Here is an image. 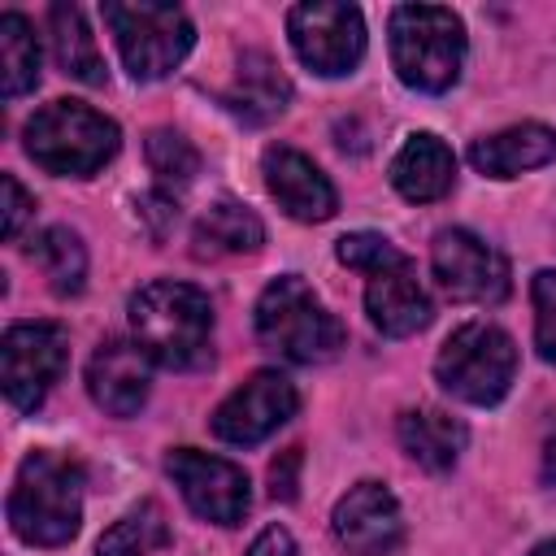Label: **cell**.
<instances>
[{
  "instance_id": "cell-11",
  "label": "cell",
  "mask_w": 556,
  "mask_h": 556,
  "mask_svg": "<svg viewBox=\"0 0 556 556\" xmlns=\"http://www.w3.org/2000/svg\"><path fill=\"white\" fill-rule=\"evenodd\" d=\"M430 269L456 304H500L508 295V261L473 230H439L430 243Z\"/></svg>"
},
{
  "instance_id": "cell-25",
  "label": "cell",
  "mask_w": 556,
  "mask_h": 556,
  "mask_svg": "<svg viewBox=\"0 0 556 556\" xmlns=\"http://www.w3.org/2000/svg\"><path fill=\"white\" fill-rule=\"evenodd\" d=\"M165 543V521L156 513V504H143L135 513H126L96 547V556H152Z\"/></svg>"
},
{
  "instance_id": "cell-14",
  "label": "cell",
  "mask_w": 556,
  "mask_h": 556,
  "mask_svg": "<svg viewBox=\"0 0 556 556\" xmlns=\"http://www.w3.org/2000/svg\"><path fill=\"white\" fill-rule=\"evenodd\" d=\"M152 387V356L135 339H104L87 361V395L113 417H135Z\"/></svg>"
},
{
  "instance_id": "cell-18",
  "label": "cell",
  "mask_w": 556,
  "mask_h": 556,
  "mask_svg": "<svg viewBox=\"0 0 556 556\" xmlns=\"http://www.w3.org/2000/svg\"><path fill=\"white\" fill-rule=\"evenodd\" d=\"M456 182V156L452 148L430 135V130H417L400 143V152L391 156V187L413 200V204H430V200H443Z\"/></svg>"
},
{
  "instance_id": "cell-23",
  "label": "cell",
  "mask_w": 556,
  "mask_h": 556,
  "mask_svg": "<svg viewBox=\"0 0 556 556\" xmlns=\"http://www.w3.org/2000/svg\"><path fill=\"white\" fill-rule=\"evenodd\" d=\"M39 83V35L22 13H0V91L26 96Z\"/></svg>"
},
{
  "instance_id": "cell-3",
  "label": "cell",
  "mask_w": 556,
  "mask_h": 556,
  "mask_svg": "<svg viewBox=\"0 0 556 556\" xmlns=\"http://www.w3.org/2000/svg\"><path fill=\"white\" fill-rule=\"evenodd\" d=\"M252 321L261 348L295 365H321L343 348L339 317L317 300V291L300 274H278L261 291Z\"/></svg>"
},
{
  "instance_id": "cell-33",
  "label": "cell",
  "mask_w": 556,
  "mask_h": 556,
  "mask_svg": "<svg viewBox=\"0 0 556 556\" xmlns=\"http://www.w3.org/2000/svg\"><path fill=\"white\" fill-rule=\"evenodd\" d=\"M530 556H556V539H543V543H534V552Z\"/></svg>"
},
{
  "instance_id": "cell-28",
  "label": "cell",
  "mask_w": 556,
  "mask_h": 556,
  "mask_svg": "<svg viewBox=\"0 0 556 556\" xmlns=\"http://www.w3.org/2000/svg\"><path fill=\"white\" fill-rule=\"evenodd\" d=\"M530 300H534V348L543 361L556 365V269H539L530 278Z\"/></svg>"
},
{
  "instance_id": "cell-26",
  "label": "cell",
  "mask_w": 556,
  "mask_h": 556,
  "mask_svg": "<svg viewBox=\"0 0 556 556\" xmlns=\"http://www.w3.org/2000/svg\"><path fill=\"white\" fill-rule=\"evenodd\" d=\"M148 165L161 178V187H187L200 174V152L178 130H152L148 135Z\"/></svg>"
},
{
  "instance_id": "cell-9",
  "label": "cell",
  "mask_w": 556,
  "mask_h": 556,
  "mask_svg": "<svg viewBox=\"0 0 556 556\" xmlns=\"http://www.w3.org/2000/svg\"><path fill=\"white\" fill-rule=\"evenodd\" d=\"M70 339L56 321H17L0 343V382L17 413H35L52 382L65 374Z\"/></svg>"
},
{
  "instance_id": "cell-30",
  "label": "cell",
  "mask_w": 556,
  "mask_h": 556,
  "mask_svg": "<svg viewBox=\"0 0 556 556\" xmlns=\"http://www.w3.org/2000/svg\"><path fill=\"white\" fill-rule=\"evenodd\" d=\"M300 460H304V452L300 447H287L274 465H269V491H274V500H295V486H300Z\"/></svg>"
},
{
  "instance_id": "cell-27",
  "label": "cell",
  "mask_w": 556,
  "mask_h": 556,
  "mask_svg": "<svg viewBox=\"0 0 556 556\" xmlns=\"http://www.w3.org/2000/svg\"><path fill=\"white\" fill-rule=\"evenodd\" d=\"M334 256L348 265V269H361L365 278L369 274H378V269H387V265H395L404 252L387 239V235H374V230H352V235H343L339 243H334Z\"/></svg>"
},
{
  "instance_id": "cell-17",
  "label": "cell",
  "mask_w": 556,
  "mask_h": 556,
  "mask_svg": "<svg viewBox=\"0 0 556 556\" xmlns=\"http://www.w3.org/2000/svg\"><path fill=\"white\" fill-rule=\"evenodd\" d=\"M556 161V130L543 122H517L508 130L482 135L469 148V165L486 178H517Z\"/></svg>"
},
{
  "instance_id": "cell-8",
  "label": "cell",
  "mask_w": 556,
  "mask_h": 556,
  "mask_svg": "<svg viewBox=\"0 0 556 556\" xmlns=\"http://www.w3.org/2000/svg\"><path fill=\"white\" fill-rule=\"evenodd\" d=\"M287 35L295 56L321 78H343L365 56V17L356 4L304 0L287 13Z\"/></svg>"
},
{
  "instance_id": "cell-12",
  "label": "cell",
  "mask_w": 556,
  "mask_h": 556,
  "mask_svg": "<svg viewBox=\"0 0 556 556\" xmlns=\"http://www.w3.org/2000/svg\"><path fill=\"white\" fill-rule=\"evenodd\" d=\"M300 408V395L291 378L278 369H256L243 387H235L217 408H213V434L235 447H252L269 439L278 426H287Z\"/></svg>"
},
{
  "instance_id": "cell-21",
  "label": "cell",
  "mask_w": 556,
  "mask_h": 556,
  "mask_svg": "<svg viewBox=\"0 0 556 556\" xmlns=\"http://www.w3.org/2000/svg\"><path fill=\"white\" fill-rule=\"evenodd\" d=\"M48 30H52V56H56L61 74H70V78H78L87 87H100L109 78L104 56H100L78 4H52L48 9Z\"/></svg>"
},
{
  "instance_id": "cell-20",
  "label": "cell",
  "mask_w": 556,
  "mask_h": 556,
  "mask_svg": "<svg viewBox=\"0 0 556 556\" xmlns=\"http://www.w3.org/2000/svg\"><path fill=\"white\" fill-rule=\"evenodd\" d=\"M395 434H400V447L408 452V460L421 465L426 473H447L460 460L465 443H469L465 421L443 413V408H430V404L400 413Z\"/></svg>"
},
{
  "instance_id": "cell-10",
  "label": "cell",
  "mask_w": 556,
  "mask_h": 556,
  "mask_svg": "<svg viewBox=\"0 0 556 556\" xmlns=\"http://www.w3.org/2000/svg\"><path fill=\"white\" fill-rule=\"evenodd\" d=\"M165 473L174 478L187 508L213 526H239L252 508L248 473L226 456H208L200 447H174L165 456Z\"/></svg>"
},
{
  "instance_id": "cell-32",
  "label": "cell",
  "mask_w": 556,
  "mask_h": 556,
  "mask_svg": "<svg viewBox=\"0 0 556 556\" xmlns=\"http://www.w3.org/2000/svg\"><path fill=\"white\" fill-rule=\"evenodd\" d=\"M543 482H556V434L543 443Z\"/></svg>"
},
{
  "instance_id": "cell-29",
  "label": "cell",
  "mask_w": 556,
  "mask_h": 556,
  "mask_svg": "<svg viewBox=\"0 0 556 556\" xmlns=\"http://www.w3.org/2000/svg\"><path fill=\"white\" fill-rule=\"evenodd\" d=\"M0 187H4V239H17L22 226H26V217L35 213V200L26 195V187L13 174H4Z\"/></svg>"
},
{
  "instance_id": "cell-1",
  "label": "cell",
  "mask_w": 556,
  "mask_h": 556,
  "mask_svg": "<svg viewBox=\"0 0 556 556\" xmlns=\"http://www.w3.org/2000/svg\"><path fill=\"white\" fill-rule=\"evenodd\" d=\"M135 343L165 369H195L208 361L213 343V304L200 287L156 278L130 295Z\"/></svg>"
},
{
  "instance_id": "cell-2",
  "label": "cell",
  "mask_w": 556,
  "mask_h": 556,
  "mask_svg": "<svg viewBox=\"0 0 556 556\" xmlns=\"http://www.w3.org/2000/svg\"><path fill=\"white\" fill-rule=\"evenodd\" d=\"M83 465L61 452H30L9 491V526L30 547H61L83 521Z\"/></svg>"
},
{
  "instance_id": "cell-31",
  "label": "cell",
  "mask_w": 556,
  "mask_h": 556,
  "mask_svg": "<svg viewBox=\"0 0 556 556\" xmlns=\"http://www.w3.org/2000/svg\"><path fill=\"white\" fill-rule=\"evenodd\" d=\"M248 556H300V552H295V539H291L282 526H265V530L252 539Z\"/></svg>"
},
{
  "instance_id": "cell-22",
  "label": "cell",
  "mask_w": 556,
  "mask_h": 556,
  "mask_svg": "<svg viewBox=\"0 0 556 556\" xmlns=\"http://www.w3.org/2000/svg\"><path fill=\"white\" fill-rule=\"evenodd\" d=\"M195 256H235V252H256L265 243L261 217L239 204V200H217L200 222H195Z\"/></svg>"
},
{
  "instance_id": "cell-13",
  "label": "cell",
  "mask_w": 556,
  "mask_h": 556,
  "mask_svg": "<svg viewBox=\"0 0 556 556\" xmlns=\"http://www.w3.org/2000/svg\"><path fill=\"white\" fill-rule=\"evenodd\" d=\"M334 539L352 552V556H395L404 543V513L400 500L391 495V486L365 478L356 482L330 513Z\"/></svg>"
},
{
  "instance_id": "cell-16",
  "label": "cell",
  "mask_w": 556,
  "mask_h": 556,
  "mask_svg": "<svg viewBox=\"0 0 556 556\" xmlns=\"http://www.w3.org/2000/svg\"><path fill=\"white\" fill-rule=\"evenodd\" d=\"M365 313L391 339H408V334L430 326L434 308H430V295L417 282V269H413L408 256H400L395 265L369 274V282H365Z\"/></svg>"
},
{
  "instance_id": "cell-15",
  "label": "cell",
  "mask_w": 556,
  "mask_h": 556,
  "mask_svg": "<svg viewBox=\"0 0 556 556\" xmlns=\"http://www.w3.org/2000/svg\"><path fill=\"white\" fill-rule=\"evenodd\" d=\"M261 174H265V187H269V195L278 200V208L287 217H295V222H326V217H334L339 195H334L330 178L304 152H295L287 143H274L261 156Z\"/></svg>"
},
{
  "instance_id": "cell-19",
  "label": "cell",
  "mask_w": 556,
  "mask_h": 556,
  "mask_svg": "<svg viewBox=\"0 0 556 556\" xmlns=\"http://www.w3.org/2000/svg\"><path fill=\"white\" fill-rule=\"evenodd\" d=\"M222 100H226V109H230L235 117L261 126V122H274V117L287 109L291 83H287L282 65H278L269 52L248 48V52H239L235 78H230V87H226Z\"/></svg>"
},
{
  "instance_id": "cell-4",
  "label": "cell",
  "mask_w": 556,
  "mask_h": 556,
  "mask_svg": "<svg viewBox=\"0 0 556 556\" xmlns=\"http://www.w3.org/2000/svg\"><path fill=\"white\" fill-rule=\"evenodd\" d=\"M391 65L404 87L443 96L456 87L465 65V22L443 4H400L391 9Z\"/></svg>"
},
{
  "instance_id": "cell-5",
  "label": "cell",
  "mask_w": 556,
  "mask_h": 556,
  "mask_svg": "<svg viewBox=\"0 0 556 556\" xmlns=\"http://www.w3.org/2000/svg\"><path fill=\"white\" fill-rule=\"evenodd\" d=\"M22 139H26V156L39 169L56 178H91L113 161L122 130L113 117L96 113L83 100H52L26 122Z\"/></svg>"
},
{
  "instance_id": "cell-6",
  "label": "cell",
  "mask_w": 556,
  "mask_h": 556,
  "mask_svg": "<svg viewBox=\"0 0 556 556\" xmlns=\"http://www.w3.org/2000/svg\"><path fill=\"white\" fill-rule=\"evenodd\" d=\"M104 26L117 39V52L130 70V78L152 83L182 65V56L195 43V26L178 4H152V0H104L100 4Z\"/></svg>"
},
{
  "instance_id": "cell-24",
  "label": "cell",
  "mask_w": 556,
  "mask_h": 556,
  "mask_svg": "<svg viewBox=\"0 0 556 556\" xmlns=\"http://www.w3.org/2000/svg\"><path fill=\"white\" fill-rule=\"evenodd\" d=\"M35 261L56 295H78L87 278V248L70 226H48L35 239Z\"/></svg>"
},
{
  "instance_id": "cell-7",
  "label": "cell",
  "mask_w": 556,
  "mask_h": 556,
  "mask_svg": "<svg viewBox=\"0 0 556 556\" xmlns=\"http://www.w3.org/2000/svg\"><path fill=\"white\" fill-rule=\"evenodd\" d=\"M434 378L447 395L465 404H500L517 378V343L491 321H465L443 339L434 356Z\"/></svg>"
}]
</instances>
